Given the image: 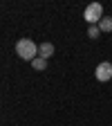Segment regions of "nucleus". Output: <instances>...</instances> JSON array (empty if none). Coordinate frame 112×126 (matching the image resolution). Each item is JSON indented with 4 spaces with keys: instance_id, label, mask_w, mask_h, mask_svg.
Listing matches in <instances>:
<instances>
[{
    "instance_id": "obj_1",
    "label": "nucleus",
    "mask_w": 112,
    "mask_h": 126,
    "mask_svg": "<svg viewBox=\"0 0 112 126\" xmlns=\"http://www.w3.org/2000/svg\"><path fill=\"white\" fill-rule=\"evenodd\" d=\"M16 54H18L23 61H34L38 56V45L29 38H20L16 43Z\"/></svg>"
},
{
    "instance_id": "obj_2",
    "label": "nucleus",
    "mask_w": 112,
    "mask_h": 126,
    "mask_svg": "<svg viewBox=\"0 0 112 126\" xmlns=\"http://www.w3.org/2000/svg\"><path fill=\"white\" fill-rule=\"evenodd\" d=\"M83 18H85L90 25H99L101 18H103V5H101V2H92V5H87L85 11H83Z\"/></svg>"
},
{
    "instance_id": "obj_3",
    "label": "nucleus",
    "mask_w": 112,
    "mask_h": 126,
    "mask_svg": "<svg viewBox=\"0 0 112 126\" xmlns=\"http://www.w3.org/2000/svg\"><path fill=\"white\" fill-rule=\"evenodd\" d=\"M94 77H97L99 81H110L112 79V63H108V61L99 63L97 70H94Z\"/></svg>"
},
{
    "instance_id": "obj_4",
    "label": "nucleus",
    "mask_w": 112,
    "mask_h": 126,
    "mask_svg": "<svg viewBox=\"0 0 112 126\" xmlns=\"http://www.w3.org/2000/svg\"><path fill=\"white\" fill-rule=\"evenodd\" d=\"M52 54H54V45H52V43H40V45H38V56H40V59L47 61Z\"/></svg>"
},
{
    "instance_id": "obj_5",
    "label": "nucleus",
    "mask_w": 112,
    "mask_h": 126,
    "mask_svg": "<svg viewBox=\"0 0 112 126\" xmlns=\"http://www.w3.org/2000/svg\"><path fill=\"white\" fill-rule=\"evenodd\" d=\"M99 29L101 32H112V16H103L101 23H99Z\"/></svg>"
},
{
    "instance_id": "obj_6",
    "label": "nucleus",
    "mask_w": 112,
    "mask_h": 126,
    "mask_svg": "<svg viewBox=\"0 0 112 126\" xmlns=\"http://www.w3.org/2000/svg\"><path fill=\"white\" fill-rule=\"evenodd\" d=\"M31 68L38 70V72H43V70L47 68V61H45V59H40V56H36L34 61H31Z\"/></svg>"
},
{
    "instance_id": "obj_7",
    "label": "nucleus",
    "mask_w": 112,
    "mask_h": 126,
    "mask_svg": "<svg viewBox=\"0 0 112 126\" xmlns=\"http://www.w3.org/2000/svg\"><path fill=\"white\" fill-rule=\"evenodd\" d=\"M99 34H101L99 25H90V27H87V36H90V38H99Z\"/></svg>"
}]
</instances>
